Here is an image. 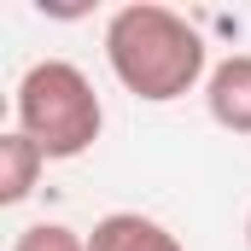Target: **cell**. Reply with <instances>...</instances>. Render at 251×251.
<instances>
[{
	"mask_svg": "<svg viewBox=\"0 0 251 251\" xmlns=\"http://www.w3.org/2000/svg\"><path fill=\"white\" fill-rule=\"evenodd\" d=\"M105 64L146 105H170V100L193 94L199 82H210L204 35L181 12H170L158 0H134V6L111 12V24H105Z\"/></svg>",
	"mask_w": 251,
	"mask_h": 251,
	"instance_id": "cell-1",
	"label": "cell"
},
{
	"mask_svg": "<svg viewBox=\"0 0 251 251\" xmlns=\"http://www.w3.org/2000/svg\"><path fill=\"white\" fill-rule=\"evenodd\" d=\"M12 111H18V134H29L47 152V164L82 158L100 140V128H105V105H100L94 82L82 76V64H70V59L29 64L24 82H18Z\"/></svg>",
	"mask_w": 251,
	"mask_h": 251,
	"instance_id": "cell-2",
	"label": "cell"
},
{
	"mask_svg": "<svg viewBox=\"0 0 251 251\" xmlns=\"http://www.w3.org/2000/svg\"><path fill=\"white\" fill-rule=\"evenodd\" d=\"M204 111L228 134H251V53H228L204 82Z\"/></svg>",
	"mask_w": 251,
	"mask_h": 251,
	"instance_id": "cell-3",
	"label": "cell"
},
{
	"mask_svg": "<svg viewBox=\"0 0 251 251\" xmlns=\"http://www.w3.org/2000/svg\"><path fill=\"white\" fill-rule=\"evenodd\" d=\"M88 251H187V246L140 210H111L88 228Z\"/></svg>",
	"mask_w": 251,
	"mask_h": 251,
	"instance_id": "cell-4",
	"label": "cell"
},
{
	"mask_svg": "<svg viewBox=\"0 0 251 251\" xmlns=\"http://www.w3.org/2000/svg\"><path fill=\"white\" fill-rule=\"evenodd\" d=\"M41 170H47V152L29 140V134H0V204H24L35 181H41Z\"/></svg>",
	"mask_w": 251,
	"mask_h": 251,
	"instance_id": "cell-5",
	"label": "cell"
},
{
	"mask_svg": "<svg viewBox=\"0 0 251 251\" xmlns=\"http://www.w3.org/2000/svg\"><path fill=\"white\" fill-rule=\"evenodd\" d=\"M12 251H88V234H76V228H64V222H29Z\"/></svg>",
	"mask_w": 251,
	"mask_h": 251,
	"instance_id": "cell-6",
	"label": "cell"
},
{
	"mask_svg": "<svg viewBox=\"0 0 251 251\" xmlns=\"http://www.w3.org/2000/svg\"><path fill=\"white\" fill-rule=\"evenodd\" d=\"M246 251H251V216H246Z\"/></svg>",
	"mask_w": 251,
	"mask_h": 251,
	"instance_id": "cell-7",
	"label": "cell"
}]
</instances>
